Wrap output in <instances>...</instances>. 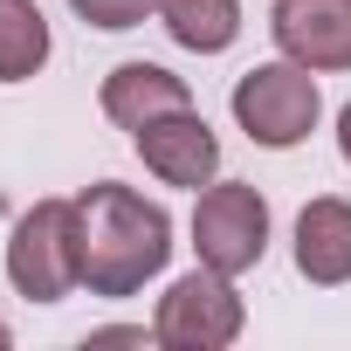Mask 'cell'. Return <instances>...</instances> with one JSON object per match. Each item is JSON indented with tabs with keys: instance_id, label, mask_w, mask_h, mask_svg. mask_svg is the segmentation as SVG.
Here are the masks:
<instances>
[{
	"instance_id": "obj_15",
	"label": "cell",
	"mask_w": 351,
	"mask_h": 351,
	"mask_svg": "<svg viewBox=\"0 0 351 351\" xmlns=\"http://www.w3.org/2000/svg\"><path fill=\"white\" fill-rule=\"evenodd\" d=\"M8 344H14V330H8V324H0V351H8Z\"/></svg>"
},
{
	"instance_id": "obj_1",
	"label": "cell",
	"mask_w": 351,
	"mask_h": 351,
	"mask_svg": "<svg viewBox=\"0 0 351 351\" xmlns=\"http://www.w3.org/2000/svg\"><path fill=\"white\" fill-rule=\"evenodd\" d=\"M76 255L90 296H138L172 262V214L138 186L97 180L76 193Z\"/></svg>"
},
{
	"instance_id": "obj_14",
	"label": "cell",
	"mask_w": 351,
	"mask_h": 351,
	"mask_svg": "<svg viewBox=\"0 0 351 351\" xmlns=\"http://www.w3.org/2000/svg\"><path fill=\"white\" fill-rule=\"evenodd\" d=\"M337 152H344V165H351V104L337 110Z\"/></svg>"
},
{
	"instance_id": "obj_5",
	"label": "cell",
	"mask_w": 351,
	"mask_h": 351,
	"mask_svg": "<svg viewBox=\"0 0 351 351\" xmlns=\"http://www.w3.org/2000/svg\"><path fill=\"white\" fill-rule=\"evenodd\" d=\"M193 255L221 276H248L269 255V200L248 180H214L193 200Z\"/></svg>"
},
{
	"instance_id": "obj_12",
	"label": "cell",
	"mask_w": 351,
	"mask_h": 351,
	"mask_svg": "<svg viewBox=\"0 0 351 351\" xmlns=\"http://www.w3.org/2000/svg\"><path fill=\"white\" fill-rule=\"evenodd\" d=\"M69 8H76V21H90L104 35H124V28L158 21V0H69Z\"/></svg>"
},
{
	"instance_id": "obj_2",
	"label": "cell",
	"mask_w": 351,
	"mask_h": 351,
	"mask_svg": "<svg viewBox=\"0 0 351 351\" xmlns=\"http://www.w3.org/2000/svg\"><path fill=\"white\" fill-rule=\"evenodd\" d=\"M234 124L262 145V152H289V145H303L310 131H317V117H324V90H317V69H303V62H255L241 83H234Z\"/></svg>"
},
{
	"instance_id": "obj_13",
	"label": "cell",
	"mask_w": 351,
	"mask_h": 351,
	"mask_svg": "<svg viewBox=\"0 0 351 351\" xmlns=\"http://www.w3.org/2000/svg\"><path fill=\"white\" fill-rule=\"evenodd\" d=\"M152 330H138V324H117V330H90V344H145Z\"/></svg>"
},
{
	"instance_id": "obj_3",
	"label": "cell",
	"mask_w": 351,
	"mask_h": 351,
	"mask_svg": "<svg viewBox=\"0 0 351 351\" xmlns=\"http://www.w3.org/2000/svg\"><path fill=\"white\" fill-rule=\"evenodd\" d=\"M8 282L28 303H62L83 289V255H76V200H35L14 234H8Z\"/></svg>"
},
{
	"instance_id": "obj_9",
	"label": "cell",
	"mask_w": 351,
	"mask_h": 351,
	"mask_svg": "<svg viewBox=\"0 0 351 351\" xmlns=\"http://www.w3.org/2000/svg\"><path fill=\"white\" fill-rule=\"evenodd\" d=\"M296 276L317 289L351 282V200L344 193H317L296 214Z\"/></svg>"
},
{
	"instance_id": "obj_10",
	"label": "cell",
	"mask_w": 351,
	"mask_h": 351,
	"mask_svg": "<svg viewBox=\"0 0 351 351\" xmlns=\"http://www.w3.org/2000/svg\"><path fill=\"white\" fill-rule=\"evenodd\" d=\"M158 21L193 56H228L241 35V0H158Z\"/></svg>"
},
{
	"instance_id": "obj_4",
	"label": "cell",
	"mask_w": 351,
	"mask_h": 351,
	"mask_svg": "<svg viewBox=\"0 0 351 351\" xmlns=\"http://www.w3.org/2000/svg\"><path fill=\"white\" fill-rule=\"evenodd\" d=\"M241 324H248V310H241L234 276H221V269L200 262L193 276H180V282L158 296L152 344H165V351H228L241 337Z\"/></svg>"
},
{
	"instance_id": "obj_8",
	"label": "cell",
	"mask_w": 351,
	"mask_h": 351,
	"mask_svg": "<svg viewBox=\"0 0 351 351\" xmlns=\"http://www.w3.org/2000/svg\"><path fill=\"white\" fill-rule=\"evenodd\" d=\"M97 104H104V117H110L117 131H145L152 117L193 110V90H186V76H172L165 62H117V69L104 76Z\"/></svg>"
},
{
	"instance_id": "obj_11",
	"label": "cell",
	"mask_w": 351,
	"mask_h": 351,
	"mask_svg": "<svg viewBox=\"0 0 351 351\" xmlns=\"http://www.w3.org/2000/svg\"><path fill=\"white\" fill-rule=\"evenodd\" d=\"M49 14L35 0H0V83H28L49 62Z\"/></svg>"
},
{
	"instance_id": "obj_6",
	"label": "cell",
	"mask_w": 351,
	"mask_h": 351,
	"mask_svg": "<svg viewBox=\"0 0 351 351\" xmlns=\"http://www.w3.org/2000/svg\"><path fill=\"white\" fill-rule=\"evenodd\" d=\"M131 145H138V158H145V172H152L158 186L200 193V186L221 180V138H214V124H207L200 110L152 117L145 131H131Z\"/></svg>"
},
{
	"instance_id": "obj_7",
	"label": "cell",
	"mask_w": 351,
	"mask_h": 351,
	"mask_svg": "<svg viewBox=\"0 0 351 351\" xmlns=\"http://www.w3.org/2000/svg\"><path fill=\"white\" fill-rule=\"evenodd\" d=\"M269 35L289 62L337 76L351 69V0H269Z\"/></svg>"
}]
</instances>
